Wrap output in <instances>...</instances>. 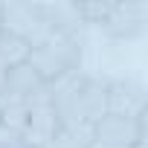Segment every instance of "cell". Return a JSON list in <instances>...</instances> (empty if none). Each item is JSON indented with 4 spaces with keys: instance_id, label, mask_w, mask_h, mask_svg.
Here are the masks:
<instances>
[{
    "instance_id": "3957f363",
    "label": "cell",
    "mask_w": 148,
    "mask_h": 148,
    "mask_svg": "<svg viewBox=\"0 0 148 148\" xmlns=\"http://www.w3.org/2000/svg\"><path fill=\"white\" fill-rule=\"evenodd\" d=\"M148 29V3L145 0H125V3H110L108 18L99 23V32L108 41L131 44L142 38Z\"/></svg>"
},
{
    "instance_id": "ba28073f",
    "label": "cell",
    "mask_w": 148,
    "mask_h": 148,
    "mask_svg": "<svg viewBox=\"0 0 148 148\" xmlns=\"http://www.w3.org/2000/svg\"><path fill=\"white\" fill-rule=\"evenodd\" d=\"M47 84L41 82V76L29 67V61L26 64H18V67H12L9 73H6V84H3V90L6 93H15V96H23V99H32L35 93H41Z\"/></svg>"
},
{
    "instance_id": "5b68a950",
    "label": "cell",
    "mask_w": 148,
    "mask_h": 148,
    "mask_svg": "<svg viewBox=\"0 0 148 148\" xmlns=\"http://www.w3.org/2000/svg\"><path fill=\"white\" fill-rule=\"evenodd\" d=\"M145 139V116L128 119L116 113H105L99 122H93V142L105 148H134Z\"/></svg>"
},
{
    "instance_id": "277c9868",
    "label": "cell",
    "mask_w": 148,
    "mask_h": 148,
    "mask_svg": "<svg viewBox=\"0 0 148 148\" xmlns=\"http://www.w3.org/2000/svg\"><path fill=\"white\" fill-rule=\"evenodd\" d=\"M58 131V113L52 108V99H49V87H44L41 93H35L29 99V113H26V122H23V145H35V148H49L52 136Z\"/></svg>"
},
{
    "instance_id": "30bf717a",
    "label": "cell",
    "mask_w": 148,
    "mask_h": 148,
    "mask_svg": "<svg viewBox=\"0 0 148 148\" xmlns=\"http://www.w3.org/2000/svg\"><path fill=\"white\" fill-rule=\"evenodd\" d=\"M29 52H32V47L26 41H21V38H15V35L0 29V64H3L6 70H12L18 64H26Z\"/></svg>"
},
{
    "instance_id": "8992f818",
    "label": "cell",
    "mask_w": 148,
    "mask_h": 148,
    "mask_svg": "<svg viewBox=\"0 0 148 148\" xmlns=\"http://www.w3.org/2000/svg\"><path fill=\"white\" fill-rule=\"evenodd\" d=\"M108 113L128 119L145 116V84L134 76L108 79Z\"/></svg>"
},
{
    "instance_id": "7c38bea8",
    "label": "cell",
    "mask_w": 148,
    "mask_h": 148,
    "mask_svg": "<svg viewBox=\"0 0 148 148\" xmlns=\"http://www.w3.org/2000/svg\"><path fill=\"white\" fill-rule=\"evenodd\" d=\"M90 148H105V145H96V142H93V145H90Z\"/></svg>"
},
{
    "instance_id": "52a82bcc",
    "label": "cell",
    "mask_w": 148,
    "mask_h": 148,
    "mask_svg": "<svg viewBox=\"0 0 148 148\" xmlns=\"http://www.w3.org/2000/svg\"><path fill=\"white\" fill-rule=\"evenodd\" d=\"M44 12H47V21H49L52 32L73 35V38H84L87 26L82 21L79 3H44Z\"/></svg>"
},
{
    "instance_id": "4fadbf2b",
    "label": "cell",
    "mask_w": 148,
    "mask_h": 148,
    "mask_svg": "<svg viewBox=\"0 0 148 148\" xmlns=\"http://www.w3.org/2000/svg\"><path fill=\"white\" fill-rule=\"evenodd\" d=\"M23 148H35V145H23Z\"/></svg>"
},
{
    "instance_id": "6da1fadb",
    "label": "cell",
    "mask_w": 148,
    "mask_h": 148,
    "mask_svg": "<svg viewBox=\"0 0 148 148\" xmlns=\"http://www.w3.org/2000/svg\"><path fill=\"white\" fill-rule=\"evenodd\" d=\"M82 61H84V38L58 35V32H52L29 52V67L41 76L44 84H52L67 73L82 70Z\"/></svg>"
},
{
    "instance_id": "8fae6325",
    "label": "cell",
    "mask_w": 148,
    "mask_h": 148,
    "mask_svg": "<svg viewBox=\"0 0 148 148\" xmlns=\"http://www.w3.org/2000/svg\"><path fill=\"white\" fill-rule=\"evenodd\" d=\"M6 73H9V70H6L3 64H0V90H3V84H6Z\"/></svg>"
},
{
    "instance_id": "9c48e42d",
    "label": "cell",
    "mask_w": 148,
    "mask_h": 148,
    "mask_svg": "<svg viewBox=\"0 0 148 148\" xmlns=\"http://www.w3.org/2000/svg\"><path fill=\"white\" fill-rule=\"evenodd\" d=\"M93 145V125L84 122H64L58 125L49 148H90Z\"/></svg>"
},
{
    "instance_id": "7a4b0ae2",
    "label": "cell",
    "mask_w": 148,
    "mask_h": 148,
    "mask_svg": "<svg viewBox=\"0 0 148 148\" xmlns=\"http://www.w3.org/2000/svg\"><path fill=\"white\" fill-rule=\"evenodd\" d=\"M0 29L26 41L29 47H38L52 35V26L47 21L44 3H0Z\"/></svg>"
}]
</instances>
